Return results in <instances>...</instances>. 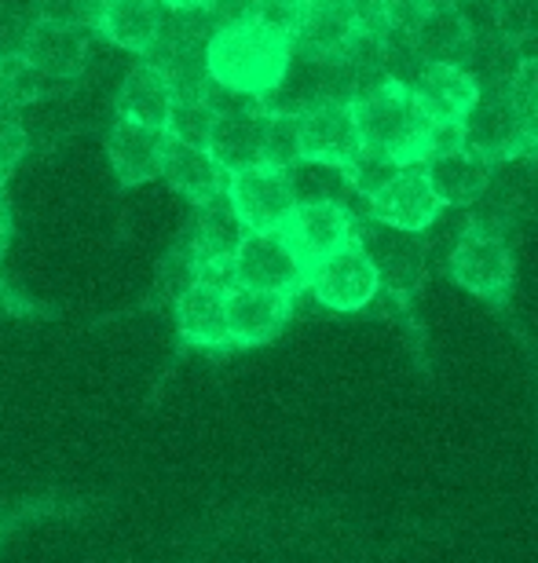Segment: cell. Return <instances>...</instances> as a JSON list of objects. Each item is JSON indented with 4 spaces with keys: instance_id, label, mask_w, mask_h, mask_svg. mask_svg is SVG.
<instances>
[{
    "instance_id": "6da1fadb",
    "label": "cell",
    "mask_w": 538,
    "mask_h": 563,
    "mask_svg": "<svg viewBox=\"0 0 538 563\" xmlns=\"http://www.w3.org/2000/svg\"><path fill=\"white\" fill-rule=\"evenodd\" d=\"M294 63V37L261 19L220 26L206 41V74L212 88L250 103H267Z\"/></svg>"
},
{
    "instance_id": "7a4b0ae2",
    "label": "cell",
    "mask_w": 538,
    "mask_h": 563,
    "mask_svg": "<svg viewBox=\"0 0 538 563\" xmlns=\"http://www.w3.org/2000/svg\"><path fill=\"white\" fill-rule=\"evenodd\" d=\"M349 103L363 146H377V151L396 157L399 165H418L429 157L432 125L421 118L407 85L381 81L366 88V92L352 96Z\"/></svg>"
},
{
    "instance_id": "3957f363",
    "label": "cell",
    "mask_w": 538,
    "mask_h": 563,
    "mask_svg": "<svg viewBox=\"0 0 538 563\" xmlns=\"http://www.w3.org/2000/svg\"><path fill=\"white\" fill-rule=\"evenodd\" d=\"M223 198L245 231H283L297 209V184L286 168L253 165L228 176Z\"/></svg>"
},
{
    "instance_id": "277c9868",
    "label": "cell",
    "mask_w": 538,
    "mask_h": 563,
    "mask_svg": "<svg viewBox=\"0 0 538 563\" xmlns=\"http://www.w3.org/2000/svg\"><path fill=\"white\" fill-rule=\"evenodd\" d=\"M305 286L311 289L322 308L330 311H363L374 303L381 292V278L370 264L366 250L355 239L349 245H341L338 253L322 256L319 264L308 267Z\"/></svg>"
},
{
    "instance_id": "5b68a950",
    "label": "cell",
    "mask_w": 538,
    "mask_h": 563,
    "mask_svg": "<svg viewBox=\"0 0 538 563\" xmlns=\"http://www.w3.org/2000/svg\"><path fill=\"white\" fill-rule=\"evenodd\" d=\"M234 286L267 289V292H294L305 289L308 267L286 242L283 231H245V239L234 253Z\"/></svg>"
},
{
    "instance_id": "8992f818",
    "label": "cell",
    "mask_w": 538,
    "mask_h": 563,
    "mask_svg": "<svg viewBox=\"0 0 538 563\" xmlns=\"http://www.w3.org/2000/svg\"><path fill=\"white\" fill-rule=\"evenodd\" d=\"M447 272L462 289H469L480 300H506L513 286V253L502 242V234H487L476 228H465L451 245Z\"/></svg>"
},
{
    "instance_id": "52a82bcc",
    "label": "cell",
    "mask_w": 538,
    "mask_h": 563,
    "mask_svg": "<svg viewBox=\"0 0 538 563\" xmlns=\"http://www.w3.org/2000/svg\"><path fill=\"white\" fill-rule=\"evenodd\" d=\"M462 146L484 162H513L520 154H531L524 143L520 121L509 107V81L506 85H480L476 107L462 121Z\"/></svg>"
},
{
    "instance_id": "ba28073f",
    "label": "cell",
    "mask_w": 538,
    "mask_h": 563,
    "mask_svg": "<svg viewBox=\"0 0 538 563\" xmlns=\"http://www.w3.org/2000/svg\"><path fill=\"white\" fill-rule=\"evenodd\" d=\"M300 162L322 168H344V162L363 146L349 99H319L297 114Z\"/></svg>"
},
{
    "instance_id": "9c48e42d",
    "label": "cell",
    "mask_w": 538,
    "mask_h": 563,
    "mask_svg": "<svg viewBox=\"0 0 538 563\" xmlns=\"http://www.w3.org/2000/svg\"><path fill=\"white\" fill-rule=\"evenodd\" d=\"M283 234L305 267H311L355 239V220L341 198H300Z\"/></svg>"
},
{
    "instance_id": "30bf717a",
    "label": "cell",
    "mask_w": 538,
    "mask_h": 563,
    "mask_svg": "<svg viewBox=\"0 0 538 563\" xmlns=\"http://www.w3.org/2000/svg\"><path fill=\"white\" fill-rule=\"evenodd\" d=\"M440 212H443V206L436 201L421 162L403 165L374 198H366V217L374 223H385V228H396V231L421 234L440 220Z\"/></svg>"
},
{
    "instance_id": "8fae6325",
    "label": "cell",
    "mask_w": 538,
    "mask_h": 563,
    "mask_svg": "<svg viewBox=\"0 0 538 563\" xmlns=\"http://www.w3.org/2000/svg\"><path fill=\"white\" fill-rule=\"evenodd\" d=\"M355 242L366 250L381 286H388L392 292L418 289L425 272H429V242L414 231H396L370 220V228L355 234Z\"/></svg>"
},
{
    "instance_id": "7c38bea8",
    "label": "cell",
    "mask_w": 538,
    "mask_h": 563,
    "mask_svg": "<svg viewBox=\"0 0 538 563\" xmlns=\"http://www.w3.org/2000/svg\"><path fill=\"white\" fill-rule=\"evenodd\" d=\"M410 96L429 125H462L480 99V81L465 66H425L414 77Z\"/></svg>"
},
{
    "instance_id": "4fadbf2b",
    "label": "cell",
    "mask_w": 538,
    "mask_h": 563,
    "mask_svg": "<svg viewBox=\"0 0 538 563\" xmlns=\"http://www.w3.org/2000/svg\"><path fill=\"white\" fill-rule=\"evenodd\" d=\"M421 168H425V179H429L436 201H440L443 209L476 206V201L491 190V184H495V165L476 154H469L465 146L425 157Z\"/></svg>"
},
{
    "instance_id": "5bb4252c",
    "label": "cell",
    "mask_w": 538,
    "mask_h": 563,
    "mask_svg": "<svg viewBox=\"0 0 538 563\" xmlns=\"http://www.w3.org/2000/svg\"><path fill=\"white\" fill-rule=\"evenodd\" d=\"M294 314V297L267 292L250 286L228 289V336L234 347H256L283 333V325Z\"/></svg>"
},
{
    "instance_id": "9a60e30c",
    "label": "cell",
    "mask_w": 538,
    "mask_h": 563,
    "mask_svg": "<svg viewBox=\"0 0 538 563\" xmlns=\"http://www.w3.org/2000/svg\"><path fill=\"white\" fill-rule=\"evenodd\" d=\"M22 63L55 88L74 81V77H81L88 63L85 30L52 26V22H30L26 44H22Z\"/></svg>"
},
{
    "instance_id": "2e32d148",
    "label": "cell",
    "mask_w": 538,
    "mask_h": 563,
    "mask_svg": "<svg viewBox=\"0 0 538 563\" xmlns=\"http://www.w3.org/2000/svg\"><path fill=\"white\" fill-rule=\"evenodd\" d=\"M264 121H267V110L261 107L217 110L206 151L228 176L242 173V168L264 165Z\"/></svg>"
},
{
    "instance_id": "e0dca14e",
    "label": "cell",
    "mask_w": 538,
    "mask_h": 563,
    "mask_svg": "<svg viewBox=\"0 0 538 563\" xmlns=\"http://www.w3.org/2000/svg\"><path fill=\"white\" fill-rule=\"evenodd\" d=\"M176 330L190 347H231L228 336V286L217 282H190L176 297Z\"/></svg>"
},
{
    "instance_id": "ac0fdd59",
    "label": "cell",
    "mask_w": 538,
    "mask_h": 563,
    "mask_svg": "<svg viewBox=\"0 0 538 563\" xmlns=\"http://www.w3.org/2000/svg\"><path fill=\"white\" fill-rule=\"evenodd\" d=\"M359 33L349 0H305L294 30V52L308 59H338Z\"/></svg>"
},
{
    "instance_id": "d6986e66",
    "label": "cell",
    "mask_w": 538,
    "mask_h": 563,
    "mask_svg": "<svg viewBox=\"0 0 538 563\" xmlns=\"http://www.w3.org/2000/svg\"><path fill=\"white\" fill-rule=\"evenodd\" d=\"M158 176L190 206H209V201L223 198V187H228V173L212 162L206 146H190L179 140H165Z\"/></svg>"
},
{
    "instance_id": "ffe728a7",
    "label": "cell",
    "mask_w": 538,
    "mask_h": 563,
    "mask_svg": "<svg viewBox=\"0 0 538 563\" xmlns=\"http://www.w3.org/2000/svg\"><path fill=\"white\" fill-rule=\"evenodd\" d=\"M165 132L136 125V121L118 118L114 129L107 136V154L114 165V176L121 179V187H140L151 184L162 168V151H165Z\"/></svg>"
},
{
    "instance_id": "44dd1931",
    "label": "cell",
    "mask_w": 538,
    "mask_h": 563,
    "mask_svg": "<svg viewBox=\"0 0 538 563\" xmlns=\"http://www.w3.org/2000/svg\"><path fill=\"white\" fill-rule=\"evenodd\" d=\"M410 41L425 66H465L469 70L476 52V26L462 8L436 11V15H425L418 22Z\"/></svg>"
},
{
    "instance_id": "7402d4cb",
    "label": "cell",
    "mask_w": 538,
    "mask_h": 563,
    "mask_svg": "<svg viewBox=\"0 0 538 563\" xmlns=\"http://www.w3.org/2000/svg\"><path fill=\"white\" fill-rule=\"evenodd\" d=\"M165 8L158 0H99L96 33L136 55H151L162 33Z\"/></svg>"
},
{
    "instance_id": "603a6c76",
    "label": "cell",
    "mask_w": 538,
    "mask_h": 563,
    "mask_svg": "<svg viewBox=\"0 0 538 563\" xmlns=\"http://www.w3.org/2000/svg\"><path fill=\"white\" fill-rule=\"evenodd\" d=\"M169 110H173V88L165 81V74L151 59L132 66L118 88V118L165 132Z\"/></svg>"
},
{
    "instance_id": "cb8c5ba5",
    "label": "cell",
    "mask_w": 538,
    "mask_h": 563,
    "mask_svg": "<svg viewBox=\"0 0 538 563\" xmlns=\"http://www.w3.org/2000/svg\"><path fill=\"white\" fill-rule=\"evenodd\" d=\"M509 107L520 121L524 143L528 151L538 154V55L517 59L509 74Z\"/></svg>"
},
{
    "instance_id": "d4e9b609",
    "label": "cell",
    "mask_w": 538,
    "mask_h": 563,
    "mask_svg": "<svg viewBox=\"0 0 538 563\" xmlns=\"http://www.w3.org/2000/svg\"><path fill=\"white\" fill-rule=\"evenodd\" d=\"M212 121H217V99L212 96H176L169 110V125L165 136L190 143V146H206Z\"/></svg>"
},
{
    "instance_id": "484cf974",
    "label": "cell",
    "mask_w": 538,
    "mask_h": 563,
    "mask_svg": "<svg viewBox=\"0 0 538 563\" xmlns=\"http://www.w3.org/2000/svg\"><path fill=\"white\" fill-rule=\"evenodd\" d=\"M484 4L498 41L509 44L513 52L528 48L538 37V0H484Z\"/></svg>"
},
{
    "instance_id": "4316f807",
    "label": "cell",
    "mask_w": 538,
    "mask_h": 563,
    "mask_svg": "<svg viewBox=\"0 0 538 563\" xmlns=\"http://www.w3.org/2000/svg\"><path fill=\"white\" fill-rule=\"evenodd\" d=\"M399 162L392 154H385V151H377V146H359V151L344 162V168H341V179L349 184L359 198H374L381 187L388 184L392 176L399 173Z\"/></svg>"
},
{
    "instance_id": "83f0119b",
    "label": "cell",
    "mask_w": 538,
    "mask_h": 563,
    "mask_svg": "<svg viewBox=\"0 0 538 563\" xmlns=\"http://www.w3.org/2000/svg\"><path fill=\"white\" fill-rule=\"evenodd\" d=\"M264 165L286 168V173H294V168L300 165L297 114H286V110H267V121H264Z\"/></svg>"
},
{
    "instance_id": "f1b7e54d",
    "label": "cell",
    "mask_w": 538,
    "mask_h": 563,
    "mask_svg": "<svg viewBox=\"0 0 538 563\" xmlns=\"http://www.w3.org/2000/svg\"><path fill=\"white\" fill-rule=\"evenodd\" d=\"M33 22H52V26L96 30L99 0H30Z\"/></svg>"
},
{
    "instance_id": "f546056e",
    "label": "cell",
    "mask_w": 538,
    "mask_h": 563,
    "mask_svg": "<svg viewBox=\"0 0 538 563\" xmlns=\"http://www.w3.org/2000/svg\"><path fill=\"white\" fill-rule=\"evenodd\" d=\"M26 146H30V136H26V129L19 125V118L0 114V187H4V179L15 173V165L22 162Z\"/></svg>"
},
{
    "instance_id": "4dcf8cb0",
    "label": "cell",
    "mask_w": 538,
    "mask_h": 563,
    "mask_svg": "<svg viewBox=\"0 0 538 563\" xmlns=\"http://www.w3.org/2000/svg\"><path fill=\"white\" fill-rule=\"evenodd\" d=\"M30 15H22L19 8H8L0 4V63L8 59H19L22 55V44H26V33H30Z\"/></svg>"
},
{
    "instance_id": "1f68e13d",
    "label": "cell",
    "mask_w": 538,
    "mask_h": 563,
    "mask_svg": "<svg viewBox=\"0 0 538 563\" xmlns=\"http://www.w3.org/2000/svg\"><path fill=\"white\" fill-rule=\"evenodd\" d=\"M300 8H305V0H256L253 19H261V22H267V26H275V30H283L294 37Z\"/></svg>"
},
{
    "instance_id": "d6a6232c",
    "label": "cell",
    "mask_w": 538,
    "mask_h": 563,
    "mask_svg": "<svg viewBox=\"0 0 538 563\" xmlns=\"http://www.w3.org/2000/svg\"><path fill=\"white\" fill-rule=\"evenodd\" d=\"M201 15L209 19L212 30L220 26H234V22H245L256 15V0H209Z\"/></svg>"
},
{
    "instance_id": "836d02e7",
    "label": "cell",
    "mask_w": 538,
    "mask_h": 563,
    "mask_svg": "<svg viewBox=\"0 0 538 563\" xmlns=\"http://www.w3.org/2000/svg\"><path fill=\"white\" fill-rule=\"evenodd\" d=\"M8 234H11V201H8V190L0 187V253L8 245Z\"/></svg>"
},
{
    "instance_id": "e575fe53",
    "label": "cell",
    "mask_w": 538,
    "mask_h": 563,
    "mask_svg": "<svg viewBox=\"0 0 538 563\" xmlns=\"http://www.w3.org/2000/svg\"><path fill=\"white\" fill-rule=\"evenodd\" d=\"M158 4L173 15H190V11H206L209 0H158Z\"/></svg>"
},
{
    "instance_id": "d590c367",
    "label": "cell",
    "mask_w": 538,
    "mask_h": 563,
    "mask_svg": "<svg viewBox=\"0 0 538 563\" xmlns=\"http://www.w3.org/2000/svg\"><path fill=\"white\" fill-rule=\"evenodd\" d=\"M421 15H436V11H454L462 8V0H414Z\"/></svg>"
},
{
    "instance_id": "8d00e7d4",
    "label": "cell",
    "mask_w": 538,
    "mask_h": 563,
    "mask_svg": "<svg viewBox=\"0 0 538 563\" xmlns=\"http://www.w3.org/2000/svg\"><path fill=\"white\" fill-rule=\"evenodd\" d=\"M0 538H4V527H0Z\"/></svg>"
},
{
    "instance_id": "74e56055",
    "label": "cell",
    "mask_w": 538,
    "mask_h": 563,
    "mask_svg": "<svg viewBox=\"0 0 538 563\" xmlns=\"http://www.w3.org/2000/svg\"><path fill=\"white\" fill-rule=\"evenodd\" d=\"M0 114H4V107H0Z\"/></svg>"
}]
</instances>
